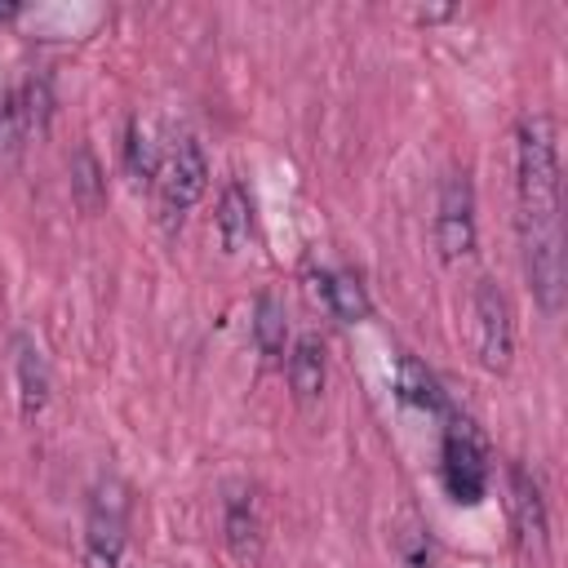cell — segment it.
I'll list each match as a JSON object with an SVG mask.
<instances>
[{
    "label": "cell",
    "instance_id": "2",
    "mask_svg": "<svg viewBox=\"0 0 568 568\" xmlns=\"http://www.w3.org/2000/svg\"><path fill=\"white\" fill-rule=\"evenodd\" d=\"M444 488L462 506H479L488 493V448L470 417H453L444 430V462H439Z\"/></svg>",
    "mask_w": 568,
    "mask_h": 568
},
{
    "label": "cell",
    "instance_id": "12",
    "mask_svg": "<svg viewBox=\"0 0 568 568\" xmlns=\"http://www.w3.org/2000/svg\"><path fill=\"white\" fill-rule=\"evenodd\" d=\"M395 395H399L404 404L422 408V413H439V408H444V390H439L435 373H430L422 359H413V355H399V359H395Z\"/></svg>",
    "mask_w": 568,
    "mask_h": 568
},
{
    "label": "cell",
    "instance_id": "7",
    "mask_svg": "<svg viewBox=\"0 0 568 568\" xmlns=\"http://www.w3.org/2000/svg\"><path fill=\"white\" fill-rule=\"evenodd\" d=\"M506 501H510V524H515V537L524 550H541L546 546V501H541V488L537 479L515 462L506 470Z\"/></svg>",
    "mask_w": 568,
    "mask_h": 568
},
{
    "label": "cell",
    "instance_id": "4",
    "mask_svg": "<svg viewBox=\"0 0 568 568\" xmlns=\"http://www.w3.org/2000/svg\"><path fill=\"white\" fill-rule=\"evenodd\" d=\"M124 528H129V497L115 479H102L89 497L84 519V564L89 568H120L124 555Z\"/></svg>",
    "mask_w": 568,
    "mask_h": 568
},
{
    "label": "cell",
    "instance_id": "1",
    "mask_svg": "<svg viewBox=\"0 0 568 568\" xmlns=\"http://www.w3.org/2000/svg\"><path fill=\"white\" fill-rule=\"evenodd\" d=\"M515 195L519 240L532 297L546 315L564 306V231H559V142L555 120L532 111L515 129Z\"/></svg>",
    "mask_w": 568,
    "mask_h": 568
},
{
    "label": "cell",
    "instance_id": "19",
    "mask_svg": "<svg viewBox=\"0 0 568 568\" xmlns=\"http://www.w3.org/2000/svg\"><path fill=\"white\" fill-rule=\"evenodd\" d=\"M22 13V4H0V22H9V18H18Z\"/></svg>",
    "mask_w": 568,
    "mask_h": 568
},
{
    "label": "cell",
    "instance_id": "9",
    "mask_svg": "<svg viewBox=\"0 0 568 568\" xmlns=\"http://www.w3.org/2000/svg\"><path fill=\"white\" fill-rule=\"evenodd\" d=\"M288 386L302 404H315L324 395V346L320 337H297L288 351Z\"/></svg>",
    "mask_w": 568,
    "mask_h": 568
},
{
    "label": "cell",
    "instance_id": "14",
    "mask_svg": "<svg viewBox=\"0 0 568 568\" xmlns=\"http://www.w3.org/2000/svg\"><path fill=\"white\" fill-rule=\"evenodd\" d=\"M253 342L271 359L284 355V346H288V315H284V302L275 293H262L253 306Z\"/></svg>",
    "mask_w": 568,
    "mask_h": 568
},
{
    "label": "cell",
    "instance_id": "8",
    "mask_svg": "<svg viewBox=\"0 0 568 568\" xmlns=\"http://www.w3.org/2000/svg\"><path fill=\"white\" fill-rule=\"evenodd\" d=\"M222 532L226 546L240 564H253L262 550V515H257V497L253 488H231L226 506H222Z\"/></svg>",
    "mask_w": 568,
    "mask_h": 568
},
{
    "label": "cell",
    "instance_id": "15",
    "mask_svg": "<svg viewBox=\"0 0 568 568\" xmlns=\"http://www.w3.org/2000/svg\"><path fill=\"white\" fill-rule=\"evenodd\" d=\"M36 138L31 120H27V106H22V93L18 89H0V164L18 160V151Z\"/></svg>",
    "mask_w": 568,
    "mask_h": 568
},
{
    "label": "cell",
    "instance_id": "16",
    "mask_svg": "<svg viewBox=\"0 0 568 568\" xmlns=\"http://www.w3.org/2000/svg\"><path fill=\"white\" fill-rule=\"evenodd\" d=\"M71 195H75L80 209H89V213L106 200V178H102V169H98V160H93L89 146H80L75 160H71Z\"/></svg>",
    "mask_w": 568,
    "mask_h": 568
},
{
    "label": "cell",
    "instance_id": "3",
    "mask_svg": "<svg viewBox=\"0 0 568 568\" xmlns=\"http://www.w3.org/2000/svg\"><path fill=\"white\" fill-rule=\"evenodd\" d=\"M209 186V160L200 151L195 138H178L164 155V164L155 169V191H160V213H164V226H182L186 209L204 195Z\"/></svg>",
    "mask_w": 568,
    "mask_h": 568
},
{
    "label": "cell",
    "instance_id": "10",
    "mask_svg": "<svg viewBox=\"0 0 568 568\" xmlns=\"http://www.w3.org/2000/svg\"><path fill=\"white\" fill-rule=\"evenodd\" d=\"M315 293H320L324 306H328L337 320H346V324H355V320L368 315L364 284H359L351 271H315Z\"/></svg>",
    "mask_w": 568,
    "mask_h": 568
},
{
    "label": "cell",
    "instance_id": "13",
    "mask_svg": "<svg viewBox=\"0 0 568 568\" xmlns=\"http://www.w3.org/2000/svg\"><path fill=\"white\" fill-rule=\"evenodd\" d=\"M253 231V204H248V191L240 182H226L222 186V200H217V235L226 248H240Z\"/></svg>",
    "mask_w": 568,
    "mask_h": 568
},
{
    "label": "cell",
    "instance_id": "5",
    "mask_svg": "<svg viewBox=\"0 0 568 568\" xmlns=\"http://www.w3.org/2000/svg\"><path fill=\"white\" fill-rule=\"evenodd\" d=\"M435 244L448 262L470 257L475 248V191L466 169H453L439 182V204H435Z\"/></svg>",
    "mask_w": 568,
    "mask_h": 568
},
{
    "label": "cell",
    "instance_id": "11",
    "mask_svg": "<svg viewBox=\"0 0 568 568\" xmlns=\"http://www.w3.org/2000/svg\"><path fill=\"white\" fill-rule=\"evenodd\" d=\"M13 351H18V399H22V417L31 422V417H40V408L49 404V368H44V359H40V351L27 342V337H18L13 342Z\"/></svg>",
    "mask_w": 568,
    "mask_h": 568
},
{
    "label": "cell",
    "instance_id": "17",
    "mask_svg": "<svg viewBox=\"0 0 568 568\" xmlns=\"http://www.w3.org/2000/svg\"><path fill=\"white\" fill-rule=\"evenodd\" d=\"M124 164H129L133 178H151L155 173V151H151L146 133L138 129V120L129 124V138H124Z\"/></svg>",
    "mask_w": 568,
    "mask_h": 568
},
{
    "label": "cell",
    "instance_id": "6",
    "mask_svg": "<svg viewBox=\"0 0 568 568\" xmlns=\"http://www.w3.org/2000/svg\"><path fill=\"white\" fill-rule=\"evenodd\" d=\"M475 351L488 373H506L515 355V324H510V302L493 280L475 284Z\"/></svg>",
    "mask_w": 568,
    "mask_h": 568
},
{
    "label": "cell",
    "instance_id": "18",
    "mask_svg": "<svg viewBox=\"0 0 568 568\" xmlns=\"http://www.w3.org/2000/svg\"><path fill=\"white\" fill-rule=\"evenodd\" d=\"M404 559H408V568H430V541L422 528L404 532Z\"/></svg>",
    "mask_w": 568,
    "mask_h": 568
}]
</instances>
